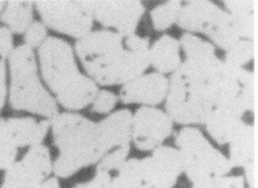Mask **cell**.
Segmentation results:
<instances>
[{"mask_svg":"<svg viewBox=\"0 0 258 188\" xmlns=\"http://www.w3.org/2000/svg\"><path fill=\"white\" fill-rule=\"evenodd\" d=\"M100 30L76 42V53L92 80L101 85L129 82L144 75L149 67V40L137 35L126 38Z\"/></svg>","mask_w":258,"mask_h":188,"instance_id":"cell-1","label":"cell"},{"mask_svg":"<svg viewBox=\"0 0 258 188\" xmlns=\"http://www.w3.org/2000/svg\"><path fill=\"white\" fill-rule=\"evenodd\" d=\"M223 61L185 59L169 79L166 113L180 125L204 124L217 103V84Z\"/></svg>","mask_w":258,"mask_h":188,"instance_id":"cell-2","label":"cell"},{"mask_svg":"<svg viewBox=\"0 0 258 188\" xmlns=\"http://www.w3.org/2000/svg\"><path fill=\"white\" fill-rule=\"evenodd\" d=\"M42 77L56 95L58 103L70 111L92 103L99 91L90 76L78 68L71 45L61 38L49 37L38 47Z\"/></svg>","mask_w":258,"mask_h":188,"instance_id":"cell-3","label":"cell"},{"mask_svg":"<svg viewBox=\"0 0 258 188\" xmlns=\"http://www.w3.org/2000/svg\"><path fill=\"white\" fill-rule=\"evenodd\" d=\"M54 145L59 150L53 171L69 177L86 167L97 164L108 153L100 138L97 123L76 113L57 114L50 119Z\"/></svg>","mask_w":258,"mask_h":188,"instance_id":"cell-4","label":"cell"},{"mask_svg":"<svg viewBox=\"0 0 258 188\" xmlns=\"http://www.w3.org/2000/svg\"><path fill=\"white\" fill-rule=\"evenodd\" d=\"M8 59L11 107L52 119L58 114L57 102L40 81L34 49L26 44L19 45Z\"/></svg>","mask_w":258,"mask_h":188,"instance_id":"cell-5","label":"cell"},{"mask_svg":"<svg viewBox=\"0 0 258 188\" xmlns=\"http://www.w3.org/2000/svg\"><path fill=\"white\" fill-rule=\"evenodd\" d=\"M177 23L187 32L206 35L225 50L241 39L233 16L210 1L183 3Z\"/></svg>","mask_w":258,"mask_h":188,"instance_id":"cell-6","label":"cell"},{"mask_svg":"<svg viewBox=\"0 0 258 188\" xmlns=\"http://www.w3.org/2000/svg\"><path fill=\"white\" fill-rule=\"evenodd\" d=\"M176 144L184 162V172L192 183L230 172L229 159L214 148L196 128L186 127L178 132Z\"/></svg>","mask_w":258,"mask_h":188,"instance_id":"cell-7","label":"cell"},{"mask_svg":"<svg viewBox=\"0 0 258 188\" xmlns=\"http://www.w3.org/2000/svg\"><path fill=\"white\" fill-rule=\"evenodd\" d=\"M45 27L72 38L92 33L93 18L85 1H38L35 3Z\"/></svg>","mask_w":258,"mask_h":188,"instance_id":"cell-8","label":"cell"},{"mask_svg":"<svg viewBox=\"0 0 258 188\" xmlns=\"http://www.w3.org/2000/svg\"><path fill=\"white\" fill-rule=\"evenodd\" d=\"M51 171L53 163L49 149L42 144L35 146L5 170L0 188H37Z\"/></svg>","mask_w":258,"mask_h":188,"instance_id":"cell-9","label":"cell"},{"mask_svg":"<svg viewBox=\"0 0 258 188\" xmlns=\"http://www.w3.org/2000/svg\"><path fill=\"white\" fill-rule=\"evenodd\" d=\"M86 6L96 20L106 28L115 29L120 36L127 38L135 31L145 13L140 1H85Z\"/></svg>","mask_w":258,"mask_h":188,"instance_id":"cell-10","label":"cell"},{"mask_svg":"<svg viewBox=\"0 0 258 188\" xmlns=\"http://www.w3.org/2000/svg\"><path fill=\"white\" fill-rule=\"evenodd\" d=\"M173 121L167 113L150 106H144L133 115L132 139L144 151H153L172 134Z\"/></svg>","mask_w":258,"mask_h":188,"instance_id":"cell-11","label":"cell"},{"mask_svg":"<svg viewBox=\"0 0 258 188\" xmlns=\"http://www.w3.org/2000/svg\"><path fill=\"white\" fill-rule=\"evenodd\" d=\"M142 162L144 183L149 188H173L184 172V162L179 149L159 146Z\"/></svg>","mask_w":258,"mask_h":188,"instance_id":"cell-12","label":"cell"},{"mask_svg":"<svg viewBox=\"0 0 258 188\" xmlns=\"http://www.w3.org/2000/svg\"><path fill=\"white\" fill-rule=\"evenodd\" d=\"M169 79L159 73L144 74L125 83L120 90V98L125 104H143L154 107L166 98Z\"/></svg>","mask_w":258,"mask_h":188,"instance_id":"cell-13","label":"cell"},{"mask_svg":"<svg viewBox=\"0 0 258 188\" xmlns=\"http://www.w3.org/2000/svg\"><path fill=\"white\" fill-rule=\"evenodd\" d=\"M245 111L234 104H218L209 114L204 125L210 136L220 145L229 143Z\"/></svg>","mask_w":258,"mask_h":188,"instance_id":"cell-14","label":"cell"},{"mask_svg":"<svg viewBox=\"0 0 258 188\" xmlns=\"http://www.w3.org/2000/svg\"><path fill=\"white\" fill-rule=\"evenodd\" d=\"M5 125L11 139L18 148H32L41 145L50 128V120L38 122L34 118L17 117L5 120Z\"/></svg>","mask_w":258,"mask_h":188,"instance_id":"cell-15","label":"cell"},{"mask_svg":"<svg viewBox=\"0 0 258 188\" xmlns=\"http://www.w3.org/2000/svg\"><path fill=\"white\" fill-rule=\"evenodd\" d=\"M133 114L123 109L97 123L100 138L107 152L129 144L132 139Z\"/></svg>","mask_w":258,"mask_h":188,"instance_id":"cell-16","label":"cell"},{"mask_svg":"<svg viewBox=\"0 0 258 188\" xmlns=\"http://www.w3.org/2000/svg\"><path fill=\"white\" fill-rule=\"evenodd\" d=\"M229 161L232 167L244 168L257 161L256 127L242 122L230 140Z\"/></svg>","mask_w":258,"mask_h":188,"instance_id":"cell-17","label":"cell"},{"mask_svg":"<svg viewBox=\"0 0 258 188\" xmlns=\"http://www.w3.org/2000/svg\"><path fill=\"white\" fill-rule=\"evenodd\" d=\"M149 64L162 75L176 72L182 64L180 42L170 36L158 38L149 48Z\"/></svg>","mask_w":258,"mask_h":188,"instance_id":"cell-18","label":"cell"},{"mask_svg":"<svg viewBox=\"0 0 258 188\" xmlns=\"http://www.w3.org/2000/svg\"><path fill=\"white\" fill-rule=\"evenodd\" d=\"M227 12L236 21L241 39L255 41L257 32L256 1H225Z\"/></svg>","mask_w":258,"mask_h":188,"instance_id":"cell-19","label":"cell"},{"mask_svg":"<svg viewBox=\"0 0 258 188\" xmlns=\"http://www.w3.org/2000/svg\"><path fill=\"white\" fill-rule=\"evenodd\" d=\"M35 3L30 1H9L0 14V19L12 34H25L33 23Z\"/></svg>","mask_w":258,"mask_h":188,"instance_id":"cell-20","label":"cell"},{"mask_svg":"<svg viewBox=\"0 0 258 188\" xmlns=\"http://www.w3.org/2000/svg\"><path fill=\"white\" fill-rule=\"evenodd\" d=\"M116 171V176L111 178L110 188H140L145 184L141 160L128 159Z\"/></svg>","mask_w":258,"mask_h":188,"instance_id":"cell-21","label":"cell"},{"mask_svg":"<svg viewBox=\"0 0 258 188\" xmlns=\"http://www.w3.org/2000/svg\"><path fill=\"white\" fill-rule=\"evenodd\" d=\"M180 46H182L186 59L189 60H208L215 58V48L214 46L197 36L186 33L181 38Z\"/></svg>","mask_w":258,"mask_h":188,"instance_id":"cell-22","label":"cell"},{"mask_svg":"<svg viewBox=\"0 0 258 188\" xmlns=\"http://www.w3.org/2000/svg\"><path fill=\"white\" fill-rule=\"evenodd\" d=\"M183 3L180 1H167L156 6L151 11L153 26L158 31H164L177 23Z\"/></svg>","mask_w":258,"mask_h":188,"instance_id":"cell-23","label":"cell"},{"mask_svg":"<svg viewBox=\"0 0 258 188\" xmlns=\"http://www.w3.org/2000/svg\"><path fill=\"white\" fill-rule=\"evenodd\" d=\"M255 54L256 41L240 39L227 50L224 62L236 68H243L244 65L252 60Z\"/></svg>","mask_w":258,"mask_h":188,"instance_id":"cell-24","label":"cell"},{"mask_svg":"<svg viewBox=\"0 0 258 188\" xmlns=\"http://www.w3.org/2000/svg\"><path fill=\"white\" fill-rule=\"evenodd\" d=\"M18 147L7 132L5 120L0 119V169L6 170L16 162Z\"/></svg>","mask_w":258,"mask_h":188,"instance_id":"cell-25","label":"cell"},{"mask_svg":"<svg viewBox=\"0 0 258 188\" xmlns=\"http://www.w3.org/2000/svg\"><path fill=\"white\" fill-rule=\"evenodd\" d=\"M129 152V144L123 145L109 151L97 163L96 170H100L108 173H110L111 171H114V170H118L128 160L127 158H128Z\"/></svg>","mask_w":258,"mask_h":188,"instance_id":"cell-26","label":"cell"},{"mask_svg":"<svg viewBox=\"0 0 258 188\" xmlns=\"http://www.w3.org/2000/svg\"><path fill=\"white\" fill-rule=\"evenodd\" d=\"M192 188H244V182L240 176H228L224 174L194 183Z\"/></svg>","mask_w":258,"mask_h":188,"instance_id":"cell-27","label":"cell"},{"mask_svg":"<svg viewBox=\"0 0 258 188\" xmlns=\"http://www.w3.org/2000/svg\"><path fill=\"white\" fill-rule=\"evenodd\" d=\"M47 38L46 27L42 22L34 21L25 32L26 45L31 48L39 47Z\"/></svg>","mask_w":258,"mask_h":188,"instance_id":"cell-28","label":"cell"},{"mask_svg":"<svg viewBox=\"0 0 258 188\" xmlns=\"http://www.w3.org/2000/svg\"><path fill=\"white\" fill-rule=\"evenodd\" d=\"M118 101L117 95L108 90L98 91L92 101V110L95 113H110Z\"/></svg>","mask_w":258,"mask_h":188,"instance_id":"cell-29","label":"cell"},{"mask_svg":"<svg viewBox=\"0 0 258 188\" xmlns=\"http://www.w3.org/2000/svg\"><path fill=\"white\" fill-rule=\"evenodd\" d=\"M14 48L12 33L6 27H0V56L2 60L9 58Z\"/></svg>","mask_w":258,"mask_h":188,"instance_id":"cell-30","label":"cell"},{"mask_svg":"<svg viewBox=\"0 0 258 188\" xmlns=\"http://www.w3.org/2000/svg\"><path fill=\"white\" fill-rule=\"evenodd\" d=\"M111 178L110 173L96 170V174L90 181L78 184L74 188H110Z\"/></svg>","mask_w":258,"mask_h":188,"instance_id":"cell-31","label":"cell"},{"mask_svg":"<svg viewBox=\"0 0 258 188\" xmlns=\"http://www.w3.org/2000/svg\"><path fill=\"white\" fill-rule=\"evenodd\" d=\"M6 63L4 60L0 59V112L2 111L6 96H7V80H6Z\"/></svg>","mask_w":258,"mask_h":188,"instance_id":"cell-32","label":"cell"},{"mask_svg":"<svg viewBox=\"0 0 258 188\" xmlns=\"http://www.w3.org/2000/svg\"><path fill=\"white\" fill-rule=\"evenodd\" d=\"M37 188H61L60 183L56 178H49L43 181L39 186Z\"/></svg>","mask_w":258,"mask_h":188,"instance_id":"cell-33","label":"cell"},{"mask_svg":"<svg viewBox=\"0 0 258 188\" xmlns=\"http://www.w3.org/2000/svg\"><path fill=\"white\" fill-rule=\"evenodd\" d=\"M5 5H6V2H5V1H0V14H1L2 11L4 10Z\"/></svg>","mask_w":258,"mask_h":188,"instance_id":"cell-34","label":"cell"},{"mask_svg":"<svg viewBox=\"0 0 258 188\" xmlns=\"http://www.w3.org/2000/svg\"><path fill=\"white\" fill-rule=\"evenodd\" d=\"M140 188H149V187H148V186H147V185H146V184H144V185H143V186H142V187H140Z\"/></svg>","mask_w":258,"mask_h":188,"instance_id":"cell-35","label":"cell"}]
</instances>
